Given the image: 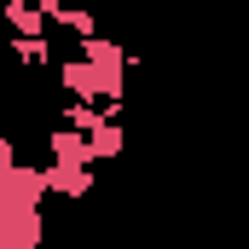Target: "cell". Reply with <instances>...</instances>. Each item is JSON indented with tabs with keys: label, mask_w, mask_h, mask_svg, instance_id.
<instances>
[{
	"label": "cell",
	"mask_w": 249,
	"mask_h": 249,
	"mask_svg": "<svg viewBox=\"0 0 249 249\" xmlns=\"http://www.w3.org/2000/svg\"><path fill=\"white\" fill-rule=\"evenodd\" d=\"M87 145H93V162H110V157L127 151V133H122V122H105V127L87 133Z\"/></svg>",
	"instance_id": "5b68a950"
},
{
	"label": "cell",
	"mask_w": 249,
	"mask_h": 249,
	"mask_svg": "<svg viewBox=\"0 0 249 249\" xmlns=\"http://www.w3.org/2000/svg\"><path fill=\"white\" fill-rule=\"evenodd\" d=\"M47 244V209H6L0 203V249H41Z\"/></svg>",
	"instance_id": "6da1fadb"
},
{
	"label": "cell",
	"mask_w": 249,
	"mask_h": 249,
	"mask_svg": "<svg viewBox=\"0 0 249 249\" xmlns=\"http://www.w3.org/2000/svg\"><path fill=\"white\" fill-rule=\"evenodd\" d=\"M12 53H18L23 70H58L53 64V41H12Z\"/></svg>",
	"instance_id": "8992f818"
},
{
	"label": "cell",
	"mask_w": 249,
	"mask_h": 249,
	"mask_svg": "<svg viewBox=\"0 0 249 249\" xmlns=\"http://www.w3.org/2000/svg\"><path fill=\"white\" fill-rule=\"evenodd\" d=\"M6 23H12V41H47V12L41 0H6Z\"/></svg>",
	"instance_id": "3957f363"
},
{
	"label": "cell",
	"mask_w": 249,
	"mask_h": 249,
	"mask_svg": "<svg viewBox=\"0 0 249 249\" xmlns=\"http://www.w3.org/2000/svg\"><path fill=\"white\" fill-rule=\"evenodd\" d=\"M41 174H47V197H87V191L99 186L93 168H58V162H41Z\"/></svg>",
	"instance_id": "277c9868"
},
{
	"label": "cell",
	"mask_w": 249,
	"mask_h": 249,
	"mask_svg": "<svg viewBox=\"0 0 249 249\" xmlns=\"http://www.w3.org/2000/svg\"><path fill=\"white\" fill-rule=\"evenodd\" d=\"M47 162H58V168H93V145H87V133L53 127V133H47Z\"/></svg>",
	"instance_id": "7a4b0ae2"
}]
</instances>
